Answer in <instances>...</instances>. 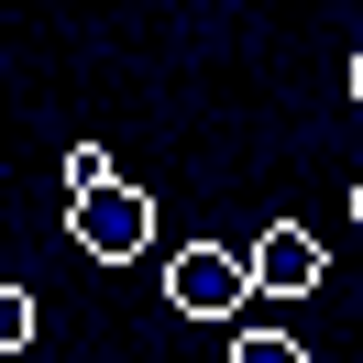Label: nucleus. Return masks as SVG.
<instances>
[{"mask_svg":"<svg viewBox=\"0 0 363 363\" xmlns=\"http://www.w3.org/2000/svg\"><path fill=\"white\" fill-rule=\"evenodd\" d=\"M33 341V286H0V352H23Z\"/></svg>","mask_w":363,"mask_h":363,"instance_id":"5","label":"nucleus"},{"mask_svg":"<svg viewBox=\"0 0 363 363\" xmlns=\"http://www.w3.org/2000/svg\"><path fill=\"white\" fill-rule=\"evenodd\" d=\"M165 297H177L187 319H231L242 308V253L231 242H187L177 264H165Z\"/></svg>","mask_w":363,"mask_h":363,"instance_id":"2","label":"nucleus"},{"mask_svg":"<svg viewBox=\"0 0 363 363\" xmlns=\"http://www.w3.org/2000/svg\"><path fill=\"white\" fill-rule=\"evenodd\" d=\"M99 187H111V155H99V143H67V209L99 199Z\"/></svg>","mask_w":363,"mask_h":363,"instance_id":"4","label":"nucleus"},{"mask_svg":"<svg viewBox=\"0 0 363 363\" xmlns=\"http://www.w3.org/2000/svg\"><path fill=\"white\" fill-rule=\"evenodd\" d=\"M308 286H319V231H297V220L253 231V253H242V297H308Z\"/></svg>","mask_w":363,"mask_h":363,"instance_id":"3","label":"nucleus"},{"mask_svg":"<svg viewBox=\"0 0 363 363\" xmlns=\"http://www.w3.org/2000/svg\"><path fill=\"white\" fill-rule=\"evenodd\" d=\"M231 363H308V352H297L286 330H242V341H231Z\"/></svg>","mask_w":363,"mask_h":363,"instance_id":"6","label":"nucleus"},{"mask_svg":"<svg viewBox=\"0 0 363 363\" xmlns=\"http://www.w3.org/2000/svg\"><path fill=\"white\" fill-rule=\"evenodd\" d=\"M67 231H77V253H99V264H133V253L155 242V199L111 177L99 199H77V220H67Z\"/></svg>","mask_w":363,"mask_h":363,"instance_id":"1","label":"nucleus"}]
</instances>
